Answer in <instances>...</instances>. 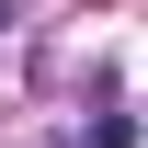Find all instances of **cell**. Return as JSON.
I'll use <instances>...</instances> for the list:
<instances>
[{
	"mask_svg": "<svg viewBox=\"0 0 148 148\" xmlns=\"http://www.w3.org/2000/svg\"><path fill=\"white\" fill-rule=\"evenodd\" d=\"M0 23H12V0H0Z\"/></svg>",
	"mask_w": 148,
	"mask_h": 148,
	"instance_id": "1",
	"label": "cell"
}]
</instances>
